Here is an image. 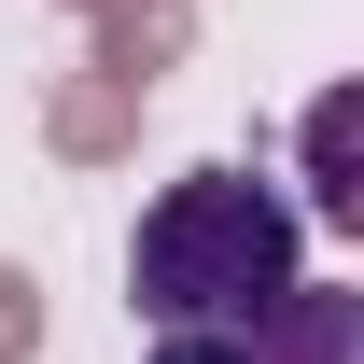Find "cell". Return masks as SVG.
I'll use <instances>...</instances> for the list:
<instances>
[{
  "label": "cell",
  "instance_id": "6da1fadb",
  "mask_svg": "<svg viewBox=\"0 0 364 364\" xmlns=\"http://www.w3.org/2000/svg\"><path fill=\"white\" fill-rule=\"evenodd\" d=\"M294 294V196L267 168H182L127 238V309L154 336H252Z\"/></svg>",
  "mask_w": 364,
  "mask_h": 364
},
{
  "label": "cell",
  "instance_id": "7a4b0ae2",
  "mask_svg": "<svg viewBox=\"0 0 364 364\" xmlns=\"http://www.w3.org/2000/svg\"><path fill=\"white\" fill-rule=\"evenodd\" d=\"M350 336H364V294H309V280H294L238 350H252V364H350Z\"/></svg>",
  "mask_w": 364,
  "mask_h": 364
},
{
  "label": "cell",
  "instance_id": "3957f363",
  "mask_svg": "<svg viewBox=\"0 0 364 364\" xmlns=\"http://www.w3.org/2000/svg\"><path fill=\"white\" fill-rule=\"evenodd\" d=\"M154 364H252L238 336H154Z\"/></svg>",
  "mask_w": 364,
  "mask_h": 364
}]
</instances>
